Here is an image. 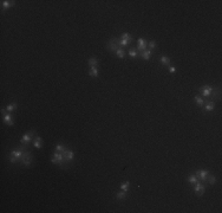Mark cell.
I'll return each mask as SVG.
<instances>
[{
  "label": "cell",
  "instance_id": "obj_1",
  "mask_svg": "<svg viewBox=\"0 0 222 213\" xmlns=\"http://www.w3.org/2000/svg\"><path fill=\"white\" fill-rule=\"evenodd\" d=\"M27 144H20L19 147L14 148L11 153L8 154V159H9V162L11 163H17V162H20V159L23 156V154L25 153V150H27Z\"/></svg>",
  "mask_w": 222,
  "mask_h": 213
},
{
  "label": "cell",
  "instance_id": "obj_2",
  "mask_svg": "<svg viewBox=\"0 0 222 213\" xmlns=\"http://www.w3.org/2000/svg\"><path fill=\"white\" fill-rule=\"evenodd\" d=\"M51 161L52 163H56L58 164L59 167L62 168H67V164L64 160V155H63V153H59V152H53L52 153V155H51Z\"/></svg>",
  "mask_w": 222,
  "mask_h": 213
},
{
  "label": "cell",
  "instance_id": "obj_3",
  "mask_svg": "<svg viewBox=\"0 0 222 213\" xmlns=\"http://www.w3.org/2000/svg\"><path fill=\"white\" fill-rule=\"evenodd\" d=\"M121 45H119V38H116V37H112L108 40L107 43V49L110 51V52H116L117 49H119Z\"/></svg>",
  "mask_w": 222,
  "mask_h": 213
},
{
  "label": "cell",
  "instance_id": "obj_4",
  "mask_svg": "<svg viewBox=\"0 0 222 213\" xmlns=\"http://www.w3.org/2000/svg\"><path fill=\"white\" fill-rule=\"evenodd\" d=\"M214 89H215V88H214L213 85L206 84V85H201L200 88H199V91H200V94H201L202 97L208 98V97H210V96H211V94H213Z\"/></svg>",
  "mask_w": 222,
  "mask_h": 213
},
{
  "label": "cell",
  "instance_id": "obj_5",
  "mask_svg": "<svg viewBox=\"0 0 222 213\" xmlns=\"http://www.w3.org/2000/svg\"><path fill=\"white\" fill-rule=\"evenodd\" d=\"M20 163L24 167H30L32 164V153H31L30 149L25 150V153L23 154V156L20 159Z\"/></svg>",
  "mask_w": 222,
  "mask_h": 213
},
{
  "label": "cell",
  "instance_id": "obj_6",
  "mask_svg": "<svg viewBox=\"0 0 222 213\" xmlns=\"http://www.w3.org/2000/svg\"><path fill=\"white\" fill-rule=\"evenodd\" d=\"M206 188H207V185H205V183H202V182H196L195 185H192V191L195 192V194L197 197H202L205 194V192H206Z\"/></svg>",
  "mask_w": 222,
  "mask_h": 213
},
{
  "label": "cell",
  "instance_id": "obj_7",
  "mask_svg": "<svg viewBox=\"0 0 222 213\" xmlns=\"http://www.w3.org/2000/svg\"><path fill=\"white\" fill-rule=\"evenodd\" d=\"M34 135H36V130H30V131L25 133V134L23 135V138H21L20 142H21L23 144H28V143L32 141V139H33Z\"/></svg>",
  "mask_w": 222,
  "mask_h": 213
},
{
  "label": "cell",
  "instance_id": "obj_8",
  "mask_svg": "<svg viewBox=\"0 0 222 213\" xmlns=\"http://www.w3.org/2000/svg\"><path fill=\"white\" fill-rule=\"evenodd\" d=\"M63 155H64V160H65L66 164H70V162H72L73 159H74V153H73V150H71L69 148H66V150L63 153Z\"/></svg>",
  "mask_w": 222,
  "mask_h": 213
},
{
  "label": "cell",
  "instance_id": "obj_9",
  "mask_svg": "<svg viewBox=\"0 0 222 213\" xmlns=\"http://www.w3.org/2000/svg\"><path fill=\"white\" fill-rule=\"evenodd\" d=\"M215 109V102L214 101H206L203 106H202V111L203 113H210Z\"/></svg>",
  "mask_w": 222,
  "mask_h": 213
},
{
  "label": "cell",
  "instance_id": "obj_10",
  "mask_svg": "<svg viewBox=\"0 0 222 213\" xmlns=\"http://www.w3.org/2000/svg\"><path fill=\"white\" fill-rule=\"evenodd\" d=\"M208 174H209V171H208V169H199V171H196L195 175L199 178V180H200L201 182H203V181H206V179H207V177H208Z\"/></svg>",
  "mask_w": 222,
  "mask_h": 213
},
{
  "label": "cell",
  "instance_id": "obj_11",
  "mask_svg": "<svg viewBox=\"0 0 222 213\" xmlns=\"http://www.w3.org/2000/svg\"><path fill=\"white\" fill-rule=\"evenodd\" d=\"M137 51H144V50H147L148 49V42L147 39H144V38H140V39L137 40Z\"/></svg>",
  "mask_w": 222,
  "mask_h": 213
},
{
  "label": "cell",
  "instance_id": "obj_12",
  "mask_svg": "<svg viewBox=\"0 0 222 213\" xmlns=\"http://www.w3.org/2000/svg\"><path fill=\"white\" fill-rule=\"evenodd\" d=\"M3 120H4V122H5L7 125H9V127H12V125L14 124L13 115H12L11 113H6V114H4V115H3Z\"/></svg>",
  "mask_w": 222,
  "mask_h": 213
},
{
  "label": "cell",
  "instance_id": "obj_13",
  "mask_svg": "<svg viewBox=\"0 0 222 213\" xmlns=\"http://www.w3.org/2000/svg\"><path fill=\"white\" fill-rule=\"evenodd\" d=\"M14 5H15V1H13V0H3V1H1V8H3V11L13 7Z\"/></svg>",
  "mask_w": 222,
  "mask_h": 213
},
{
  "label": "cell",
  "instance_id": "obj_14",
  "mask_svg": "<svg viewBox=\"0 0 222 213\" xmlns=\"http://www.w3.org/2000/svg\"><path fill=\"white\" fill-rule=\"evenodd\" d=\"M140 56L142 57V59H144V61H149L150 58H151V56H152V51L149 50V49H147V50H144V51H141V52H140Z\"/></svg>",
  "mask_w": 222,
  "mask_h": 213
},
{
  "label": "cell",
  "instance_id": "obj_15",
  "mask_svg": "<svg viewBox=\"0 0 222 213\" xmlns=\"http://www.w3.org/2000/svg\"><path fill=\"white\" fill-rule=\"evenodd\" d=\"M32 143H33V147H34V148L40 149V148H42V144H43V139H42L40 136H36V138L33 139Z\"/></svg>",
  "mask_w": 222,
  "mask_h": 213
},
{
  "label": "cell",
  "instance_id": "obj_16",
  "mask_svg": "<svg viewBox=\"0 0 222 213\" xmlns=\"http://www.w3.org/2000/svg\"><path fill=\"white\" fill-rule=\"evenodd\" d=\"M119 39H122V40H125V42H128V43H132V40H133V37L130 34V33H128V32H124L121 37H119Z\"/></svg>",
  "mask_w": 222,
  "mask_h": 213
},
{
  "label": "cell",
  "instance_id": "obj_17",
  "mask_svg": "<svg viewBox=\"0 0 222 213\" xmlns=\"http://www.w3.org/2000/svg\"><path fill=\"white\" fill-rule=\"evenodd\" d=\"M194 102L199 105V106H201V108H202V106H203V104H205V98L203 97H202V96L201 95H195L194 96Z\"/></svg>",
  "mask_w": 222,
  "mask_h": 213
},
{
  "label": "cell",
  "instance_id": "obj_18",
  "mask_svg": "<svg viewBox=\"0 0 222 213\" xmlns=\"http://www.w3.org/2000/svg\"><path fill=\"white\" fill-rule=\"evenodd\" d=\"M206 181L208 182V185L213 186V185H215V183H216L217 179H216V177H215V175H213V174H208V177H207Z\"/></svg>",
  "mask_w": 222,
  "mask_h": 213
},
{
  "label": "cell",
  "instance_id": "obj_19",
  "mask_svg": "<svg viewBox=\"0 0 222 213\" xmlns=\"http://www.w3.org/2000/svg\"><path fill=\"white\" fill-rule=\"evenodd\" d=\"M89 76L90 77H93V78H97L98 77V69L97 66H91L89 69Z\"/></svg>",
  "mask_w": 222,
  "mask_h": 213
},
{
  "label": "cell",
  "instance_id": "obj_20",
  "mask_svg": "<svg viewBox=\"0 0 222 213\" xmlns=\"http://www.w3.org/2000/svg\"><path fill=\"white\" fill-rule=\"evenodd\" d=\"M160 61H161V63H162V65H164V66H169L170 65V58L168 57V56H166V55H163V56H161V58H160Z\"/></svg>",
  "mask_w": 222,
  "mask_h": 213
},
{
  "label": "cell",
  "instance_id": "obj_21",
  "mask_svg": "<svg viewBox=\"0 0 222 213\" xmlns=\"http://www.w3.org/2000/svg\"><path fill=\"white\" fill-rule=\"evenodd\" d=\"M88 64H89L90 67H91V66H97V65H98V59H97V57H95V56L90 57L89 59H88Z\"/></svg>",
  "mask_w": 222,
  "mask_h": 213
},
{
  "label": "cell",
  "instance_id": "obj_22",
  "mask_svg": "<svg viewBox=\"0 0 222 213\" xmlns=\"http://www.w3.org/2000/svg\"><path fill=\"white\" fill-rule=\"evenodd\" d=\"M116 199L117 200H124V199H127V192H124V191H119L116 193Z\"/></svg>",
  "mask_w": 222,
  "mask_h": 213
},
{
  "label": "cell",
  "instance_id": "obj_23",
  "mask_svg": "<svg viewBox=\"0 0 222 213\" xmlns=\"http://www.w3.org/2000/svg\"><path fill=\"white\" fill-rule=\"evenodd\" d=\"M190 185H195L196 182H199L200 180H199V178L195 175V174H191V175H189V178H188V180H187Z\"/></svg>",
  "mask_w": 222,
  "mask_h": 213
},
{
  "label": "cell",
  "instance_id": "obj_24",
  "mask_svg": "<svg viewBox=\"0 0 222 213\" xmlns=\"http://www.w3.org/2000/svg\"><path fill=\"white\" fill-rule=\"evenodd\" d=\"M15 109H18V103H17V102H13V103L8 104V105L6 106V111H7V113H11V111H13V110H15Z\"/></svg>",
  "mask_w": 222,
  "mask_h": 213
},
{
  "label": "cell",
  "instance_id": "obj_25",
  "mask_svg": "<svg viewBox=\"0 0 222 213\" xmlns=\"http://www.w3.org/2000/svg\"><path fill=\"white\" fill-rule=\"evenodd\" d=\"M128 53H129V56H130L131 58H136V57L138 56V51H137L136 47H130L129 51H128Z\"/></svg>",
  "mask_w": 222,
  "mask_h": 213
},
{
  "label": "cell",
  "instance_id": "obj_26",
  "mask_svg": "<svg viewBox=\"0 0 222 213\" xmlns=\"http://www.w3.org/2000/svg\"><path fill=\"white\" fill-rule=\"evenodd\" d=\"M116 56H117L118 58H121V59H124V57H125V50L123 49V47H119V49H117V51H116Z\"/></svg>",
  "mask_w": 222,
  "mask_h": 213
},
{
  "label": "cell",
  "instance_id": "obj_27",
  "mask_svg": "<svg viewBox=\"0 0 222 213\" xmlns=\"http://www.w3.org/2000/svg\"><path fill=\"white\" fill-rule=\"evenodd\" d=\"M54 150H56V152H59V153H64V152L66 150V147L64 146L63 143L59 142V143L56 144V149H54Z\"/></svg>",
  "mask_w": 222,
  "mask_h": 213
},
{
  "label": "cell",
  "instance_id": "obj_28",
  "mask_svg": "<svg viewBox=\"0 0 222 213\" xmlns=\"http://www.w3.org/2000/svg\"><path fill=\"white\" fill-rule=\"evenodd\" d=\"M129 187H130V181H125L124 183H122V185H121V191L128 192L129 191Z\"/></svg>",
  "mask_w": 222,
  "mask_h": 213
},
{
  "label": "cell",
  "instance_id": "obj_29",
  "mask_svg": "<svg viewBox=\"0 0 222 213\" xmlns=\"http://www.w3.org/2000/svg\"><path fill=\"white\" fill-rule=\"evenodd\" d=\"M156 46H157V44H156V42H155V40H150V42L148 43V49H149V50H151V51H152L154 49H155Z\"/></svg>",
  "mask_w": 222,
  "mask_h": 213
},
{
  "label": "cell",
  "instance_id": "obj_30",
  "mask_svg": "<svg viewBox=\"0 0 222 213\" xmlns=\"http://www.w3.org/2000/svg\"><path fill=\"white\" fill-rule=\"evenodd\" d=\"M168 69H169V72H170V73L176 72V67H175V66H172V65H169V66H168Z\"/></svg>",
  "mask_w": 222,
  "mask_h": 213
}]
</instances>
